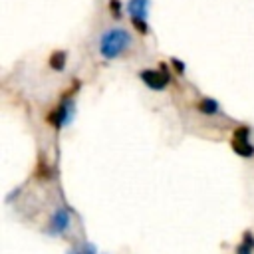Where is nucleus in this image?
Returning <instances> with one entry per match:
<instances>
[{
    "instance_id": "obj_1",
    "label": "nucleus",
    "mask_w": 254,
    "mask_h": 254,
    "mask_svg": "<svg viewBox=\"0 0 254 254\" xmlns=\"http://www.w3.org/2000/svg\"><path fill=\"white\" fill-rule=\"evenodd\" d=\"M131 46V36L123 28H111L107 30L99 40V52L103 58L113 60L119 54H123Z\"/></svg>"
},
{
    "instance_id": "obj_2",
    "label": "nucleus",
    "mask_w": 254,
    "mask_h": 254,
    "mask_svg": "<svg viewBox=\"0 0 254 254\" xmlns=\"http://www.w3.org/2000/svg\"><path fill=\"white\" fill-rule=\"evenodd\" d=\"M71 117H73V101H71V99H62L60 107H58L56 111L50 113L48 121H50L54 127L60 129V127L67 125V123L71 121Z\"/></svg>"
},
{
    "instance_id": "obj_3",
    "label": "nucleus",
    "mask_w": 254,
    "mask_h": 254,
    "mask_svg": "<svg viewBox=\"0 0 254 254\" xmlns=\"http://www.w3.org/2000/svg\"><path fill=\"white\" fill-rule=\"evenodd\" d=\"M139 77L151 87V89H165L167 87V83H169V73L165 71V69H143L141 73H139Z\"/></svg>"
},
{
    "instance_id": "obj_4",
    "label": "nucleus",
    "mask_w": 254,
    "mask_h": 254,
    "mask_svg": "<svg viewBox=\"0 0 254 254\" xmlns=\"http://www.w3.org/2000/svg\"><path fill=\"white\" fill-rule=\"evenodd\" d=\"M67 226H69V210H65V208L56 210L52 214V228H54V232L62 234V232L67 230Z\"/></svg>"
},
{
    "instance_id": "obj_5",
    "label": "nucleus",
    "mask_w": 254,
    "mask_h": 254,
    "mask_svg": "<svg viewBox=\"0 0 254 254\" xmlns=\"http://www.w3.org/2000/svg\"><path fill=\"white\" fill-rule=\"evenodd\" d=\"M147 6L149 0H129L127 12L131 14L133 20H147Z\"/></svg>"
},
{
    "instance_id": "obj_6",
    "label": "nucleus",
    "mask_w": 254,
    "mask_h": 254,
    "mask_svg": "<svg viewBox=\"0 0 254 254\" xmlns=\"http://www.w3.org/2000/svg\"><path fill=\"white\" fill-rule=\"evenodd\" d=\"M232 149L240 157H252L254 155V147L248 141H236V139H232Z\"/></svg>"
},
{
    "instance_id": "obj_7",
    "label": "nucleus",
    "mask_w": 254,
    "mask_h": 254,
    "mask_svg": "<svg viewBox=\"0 0 254 254\" xmlns=\"http://www.w3.org/2000/svg\"><path fill=\"white\" fill-rule=\"evenodd\" d=\"M252 250H254V238L250 232H246L242 242L236 246V254H252Z\"/></svg>"
},
{
    "instance_id": "obj_8",
    "label": "nucleus",
    "mask_w": 254,
    "mask_h": 254,
    "mask_svg": "<svg viewBox=\"0 0 254 254\" xmlns=\"http://www.w3.org/2000/svg\"><path fill=\"white\" fill-rule=\"evenodd\" d=\"M198 109L202 111V113H216L218 111V103L214 101V99H202L200 103H198Z\"/></svg>"
},
{
    "instance_id": "obj_9",
    "label": "nucleus",
    "mask_w": 254,
    "mask_h": 254,
    "mask_svg": "<svg viewBox=\"0 0 254 254\" xmlns=\"http://www.w3.org/2000/svg\"><path fill=\"white\" fill-rule=\"evenodd\" d=\"M50 65H52L54 69H64V65H65V54H64V52H56V54L50 58Z\"/></svg>"
},
{
    "instance_id": "obj_10",
    "label": "nucleus",
    "mask_w": 254,
    "mask_h": 254,
    "mask_svg": "<svg viewBox=\"0 0 254 254\" xmlns=\"http://www.w3.org/2000/svg\"><path fill=\"white\" fill-rule=\"evenodd\" d=\"M133 24L141 34H147V20H133Z\"/></svg>"
},
{
    "instance_id": "obj_11",
    "label": "nucleus",
    "mask_w": 254,
    "mask_h": 254,
    "mask_svg": "<svg viewBox=\"0 0 254 254\" xmlns=\"http://www.w3.org/2000/svg\"><path fill=\"white\" fill-rule=\"evenodd\" d=\"M109 8H111V12H113L115 16L121 14V4H119V0H109Z\"/></svg>"
},
{
    "instance_id": "obj_12",
    "label": "nucleus",
    "mask_w": 254,
    "mask_h": 254,
    "mask_svg": "<svg viewBox=\"0 0 254 254\" xmlns=\"http://www.w3.org/2000/svg\"><path fill=\"white\" fill-rule=\"evenodd\" d=\"M173 65H175V67L179 69V73H183V71H185V65H183V64H181L179 60H173Z\"/></svg>"
}]
</instances>
